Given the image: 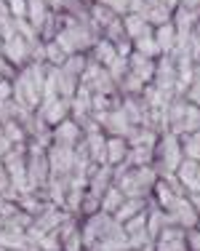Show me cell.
<instances>
[{"mask_svg":"<svg viewBox=\"0 0 200 251\" xmlns=\"http://www.w3.org/2000/svg\"><path fill=\"white\" fill-rule=\"evenodd\" d=\"M11 91H14V88L8 86V83H0V101H5L11 97Z\"/></svg>","mask_w":200,"mask_h":251,"instance_id":"33","label":"cell"},{"mask_svg":"<svg viewBox=\"0 0 200 251\" xmlns=\"http://www.w3.org/2000/svg\"><path fill=\"white\" fill-rule=\"evenodd\" d=\"M83 70H86L83 56H69L67 62H64V73H69V75H83Z\"/></svg>","mask_w":200,"mask_h":251,"instance_id":"24","label":"cell"},{"mask_svg":"<svg viewBox=\"0 0 200 251\" xmlns=\"http://www.w3.org/2000/svg\"><path fill=\"white\" fill-rule=\"evenodd\" d=\"M27 40L22 38V35H11L8 40H5V56L11 59V62H24L27 59Z\"/></svg>","mask_w":200,"mask_h":251,"instance_id":"13","label":"cell"},{"mask_svg":"<svg viewBox=\"0 0 200 251\" xmlns=\"http://www.w3.org/2000/svg\"><path fill=\"white\" fill-rule=\"evenodd\" d=\"M195 131H200V107L187 104L181 118V134H195Z\"/></svg>","mask_w":200,"mask_h":251,"instance_id":"18","label":"cell"},{"mask_svg":"<svg viewBox=\"0 0 200 251\" xmlns=\"http://www.w3.org/2000/svg\"><path fill=\"white\" fill-rule=\"evenodd\" d=\"M176 27L174 25H160V29H157V35H155V43H157V49H160L163 53H168V51H174V46H176Z\"/></svg>","mask_w":200,"mask_h":251,"instance_id":"14","label":"cell"},{"mask_svg":"<svg viewBox=\"0 0 200 251\" xmlns=\"http://www.w3.org/2000/svg\"><path fill=\"white\" fill-rule=\"evenodd\" d=\"M190 203H192V208H195V214H198V219H200V193L198 195H190Z\"/></svg>","mask_w":200,"mask_h":251,"instance_id":"35","label":"cell"},{"mask_svg":"<svg viewBox=\"0 0 200 251\" xmlns=\"http://www.w3.org/2000/svg\"><path fill=\"white\" fill-rule=\"evenodd\" d=\"M96 118L102 121V126H104V128H107L112 136H123V139H126V136L133 131V126L128 123V118H126V112H123V110H107V112H99Z\"/></svg>","mask_w":200,"mask_h":251,"instance_id":"4","label":"cell"},{"mask_svg":"<svg viewBox=\"0 0 200 251\" xmlns=\"http://www.w3.org/2000/svg\"><path fill=\"white\" fill-rule=\"evenodd\" d=\"M48 3H51V5H59V0H48Z\"/></svg>","mask_w":200,"mask_h":251,"instance_id":"39","label":"cell"},{"mask_svg":"<svg viewBox=\"0 0 200 251\" xmlns=\"http://www.w3.org/2000/svg\"><path fill=\"white\" fill-rule=\"evenodd\" d=\"M3 134L8 136V142H11L14 147H24V145H22V139H24V131L16 126V121H5V123H3Z\"/></svg>","mask_w":200,"mask_h":251,"instance_id":"22","label":"cell"},{"mask_svg":"<svg viewBox=\"0 0 200 251\" xmlns=\"http://www.w3.org/2000/svg\"><path fill=\"white\" fill-rule=\"evenodd\" d=\"M181 160H184V155H181L179 136L166 134L163 136V145H160V163H163V169H166V174H176Z\"/></svg>","mask_w":200,"mask_h":251,"instance_id":"3","label":"cell"},{"mask_svg":"<svg viewBox=\"0 0 200 251\" xmlns=\"http://www.w3.org/2000/svg\"><path fill=\"white\" fill-rule=\"evenodd\" d=\"M14 147H11V142H8V136L3 134V128H0V158H3L5 152H11Z\"/></svg>","mask_w":200,"mask_h":251,"instance_id":"32","label":"cell"},{"mask_svg":"<svg viewBox=\"0 0 200 251\" xmlns=\"http://www.w3.org/2000/svg\"><path fill=\"white\" fill-rule=\"evenodd\" d=\"M110 179H112V166H99V169L88 176V187H91V193L104 195V193H107V187H112Z\"/></svg>","mask_w":200,"mask_h":251,"instance_id":"10","label":"cell"},{"mask_svg":"<svg viewBox=\"0 0 200 251\" xmlns=\"http://www.w3.org/2000/svg\"><path fill=\"white\" fill-rule=\"evenodd\" d=\"M184 3H187L184 8H195V5H200V0H184Z\"/></svg>","mask_w":200,"mask_h":251,"instance_id":"36","label":"cell"},{"mask_svg":"<svg viewBox=\"0 0 200 251\" xmlns=\"http://www.w3.org/2000/svg\"><path fill=\"white\" fill-rule=\"evenodd\" d=\"M190 99H192V104H195V107H200V88H198V86H192Z\"/></svg>","mask_w":200,"mask_h":251,"instance_id":"34","label":"cell"},{"mask_svg":"<svg viewBox=\"0 0 200 251\" xmlns=\"http://www.w3.org/2000/svg\"><path fill=\"white\" fill-rule=\"evenodd\" d=\"M123 29H126L128 38H139V35L147 29L144 14H128V16H123Z\"/></svg>","mask_w":200,"mask_h":251,"instance_id":"17","label":"cell"},{"mask_svg":"<svg viewBox=\"0 0 200 251\" xmlns=\"http://www.w3.org/2000/svg\"><path fill=\"white\" fill-rule=\"evenodd\" d=\"M86 251H99V249H96V246H88V249H86Z\"/></svg>","mask_w":200,"mask_h":251,"instance_id":"38","label":"cell"},{"mask_svg":"<svg viewBox=\"0 0 200 251\" xmlns=\"http://www.w3.org/2000/svg\"><path fill=\"white\" fill-rule=\"evenodd\" d=\"M54 139H56V145H62V147L80 145V126L72 123V121H62L54 128Z\"/></svg>","mask_w":200,"mask_h":251,"instance_id":"8","label":"cell"},{"mask_svg":"<svg viewBox=\"0 0 200 251\" xmlns=\"http://www.w3.org/2000/svg\"><path fill=\"white\" fill-rule=\"evenodd\" d=\"M187 235V232H184ZM184 235L181 238H166V235H157L155 238V251H190L187 249Z\"/></svg>","mask_w":200,"mask_h":251,"instance_id":"19","label":"cell"},{"mask_svg":"<svg viewBox=\"0 0 200 251\" xmlns=\"http://www.w3.org/2000/svg\"><path fill=\"white\" fill-rule=\"evenodd\" d=\"M123 201H126V195L120 193V187H117V184H112V187H107V193L102 195V211L112 217L117 208H120Z\"/></svg>","mask_w":200,"mask_h":251,"instance_id":"16","label":"cell"},{"mask_svg":"<svg viewBox=\"0 0 200 251\" xmlns=\"http://www.w3.org/2000/svg\"><path fill=\"white\" fill-rule=\"evenodd\" d=\"M126 88H128V91H142L144 83L139 80V77L133 75V73H128V75H126Z\"/></svg>","mask_w":200,"mask_h":251,"instance_id":"31","label":"cell"},{"mask_svg":"<svg viewBox=\"0 0 200 251\" xmlns=\"http://www.w3.org/2000/svg\"><path fill=\"white\" fill-rule=\"evenodd\" d=\"M8 8L14 19H27V0H8Z\"/></svg>","mask_w":200,"mask_h":251,"instance_id":"27","label":"cell"},{"mask_svg":"<svg viewBox=\"0 0 200 251\" xmlns=\"http://www.w3.org/2000/svg\"><path fill=\"white\" fill-rule=\"evenodd\" d=\"M155 182H157L155 169H150V166L128 169L126 163H120V169H117V187H120V193L126 198H142L144 201V195L152 193Z\"/></svg>","mask_w":200,"mask_h":251,"instance_id":"1","label":"cell"},{"mask_svg":"<svg viewBox=\"0 0 200 251\" xmlns=\"http://www.w3.org/2000/svg\"><path fill=\"white\" fill-rule=\"evenodd\" d=\"M128 155V139L123 136H110L104 147V163L102 166H120Z\"/></svg>","mask_w":200,"mask_h":251,"instance_id":"7","label":"cell"},{"mask_svg":"<svg viewBox=\"0 0 200 251\" xmlns=\"http://www.w3.org/2000/svg\"><path fill=\"white\" fill-rule=\"evenodd\" d=\"M155 88L171 99V91L176 88V67H174L171 59H163L160 62V67H157V73H155Z\"/></svg>","mask_w":200,"mask_h":251,"instance_id":"6","label":"cell"},{"mask_svg":"<svg viewBox=\"0 0 200 251\" xmlns=\"http://www.w3.org/2000/svg\"><path fill=\"white\" fill-rule=\"evenodd\" d=\"M166 214H168V222L181 227V230H192V227H198V222H200L195 208H192V203H190V198H184V195H179Z\"/></svg>","mask_w":200,"mask_h":251,"instance_id":"2","label":"cell"},{"mask_svg":"<svg viewBox=\"0 0 200 251\" xmlns=\"http://www.w3.org/2000/svg\"><path fill=\"white\" fill-rule=\"evenodd\" d=\"M192 77H195V86H198V88H200V67H198V70H195V73H192Z\"/></svg>","mask_w":200,"mask_h":251,"instance_id":"37","label":"cell"},{"mask_svg":"<svg viewBox=\"0 0 200 251\" xmlns=\"http://www.w3.org/2000/svg\"><path fill=\"white\" fill-rule=\"evenodd\" d=\"M69 110V99H54V101H43V107H40V121L48 123V126H59L64 121V115H67Z\"/></svg>","mask_w":200,"mask_h":251,"instance_id":"5","label":"cell"},{"mask_svg":"<svg viewBox=\"0 0 200 251\" xmlns=\"http://www.w3.org/2000/svg\"><path fill=\"white\" fill-rule=\"evenodd\" d=\"M117 59H120V53H117L115 46L110 43V40H99V43H96V64H99V67H107L110 70Z\"/></svg>","mask_w":200,"mask_h":251,"instance_id":"12","label":"cell"},{"mask_svg":"<svg viewBox=\"0 0 200 251\" xmlns=\"http://www.w3.org/2000/svg\"><path fill=\"white\" fill-rule=\"evenodd\" d=\"M190 51H192V59H198L200 62V25H198V29L190 35Z\"/></svg>","mask_w":200,"mask_h":251,"instance_id":"30","label":"cell"},{"mask_svg":"<svg viewBox=\"0 0 200 251\" xmlns=\"http://www.w3.org/2000/svg\"><path fill=\"white\" fill-rule=\"evenodd\" d=\"M45 56H48L54 64H64V62H67V59H64L67 53H64V51L56 46V40H54V43H48V46H45Z\"/></svg>","mask_w":200,"mask_h":251,"instance_id":"25","label":"cell"},{"mask_svg":"<svg viewBox=\"0 0 200 251\" xmlns=\"http://www.w3.org/2000/svg\"><path fill=\"white\" fill-rule=\"evenodd\" d=\"M157 136L152 134L150 128H142V131H131L128 134V147H155Z\"/></svg>","mask_w":200,"mask_h":251,"instance_id":"21","label":"cell"},{"mask_svg":"<svg viewBox=\"0 0 200 251\" xmlns=\"http://www.w3.org/2000/svg\"><path fill=\"white\" fill-rule=\"evenodd\" d=\"M184 241H187V249H190V251H200V230H198V227L187 230Z\"/></svg>","mask_w":200,"mask_h":251,"instance_id":"29","label":"cell"},{"mask_svg":"<svg viewBox=\"0 0 200 251\" xmlns=\"http://www.w3.org/2000/svg\"><path fill=\"white\" fill-rule=\"evenodd\" d=\"M93 16H96V22H99V25H104V27L112 25V22H115L112 11H110L107 5H96V8H93Z\"/></svg>","mask_w":200,"mask_h":251,"instance_id":"26","label":"cell"},{"mask_svg":"<svg viewBox=\"0 0 200 251\" xmlns=\"http://www.w3.org/2000/svg\"><path fill=\"white\" fill-rule=\"evenodd\" d=\"M136 49H139V53L142 56H155V53H160V49H157V43H155V35L150 32V29H144L142 35L136 38Z\"/></svg>","mask_w":200,"mask_h":251,"instance_id":"20","label":"cell"},{"mask_svg":"<svg viewBox=\"0 0 200 251\" xmlns=\"http://www.w3.org/2000/svg\"><path fill=\"white\" fill-rule=\"evenodd\" d=\"M128 73H133L142 83H150L152 77H155V64H152V59L142 56V53H133V56L128 59Z\"/></svg>","mask_w":200,"mask_h":251,"instance_id":"9","label":"cell"},{"mask_svg":"<svg viewBox=\"0 0 200 251\" xmlns=\"http://www.w3.org/2000/svg\"><path fill=\"white\" fill-rule=\"evenodd\" d=\"M99 5H107L110 11H128V8H142V0H99Z\"/></svg>","mask_w":200,"mask_h":251,"instance_id":"23","label":"cell"},{"mask_svg":"<svg viewBox=\"0 0 200 251\" xmlns=\"http://www.w3.org/2000/svg\"><path fill=\"white\" fill-rule=\"evenodd\" d=\"M14 25H16V29H19V35H24L27 43H35V29L27 25V19H14Z\"/></svg>","mask_w":200,"mask_h":251,"instance_id":"28","label":"cell"},{"mask_svg":"<svg viewBox=\"0 0 200 251\" xmlns=\"http://www.w3.org/2000/svg\"><path fill=\"white\" fill-rule=\"evenodd\" d=\"M144 211V201L142 198H126L120 203V208L112 214V219L117 225H123V222H128V219H133L136 214H142Z\"/></svg>","mask_w":200,"mask_h":251,"instance_id":"11","label":"cell"},{"mask_svg":"<svg viewBox=\"0 0 200 251\" xmlns=\"http://www.w3.org/2000/svg\"><path fill=\"white\" fill-rule=\"evenodd\" d=\"M27 16L32 19V29H40L48 22V11H45V0H27Z\"/></svg>","mask_w":200,"mask_h":251,"instance_id":"15","label":"cell"}]
</instances>
